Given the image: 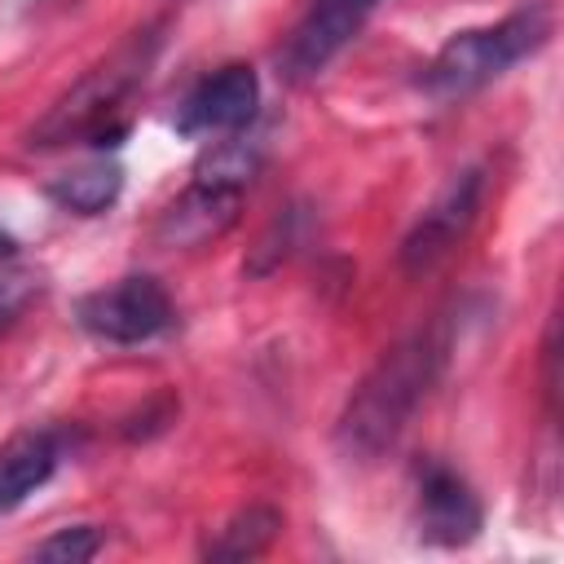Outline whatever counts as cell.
<instances>
[{"label": "cell", "mask_w": 564, "mask_h": 564, "mask_svg": "<svg viewBox=\"0 0 564 564\" xmlns=\"http://www.w3.org/2000/svg\"><path fill=\"white\" fill-rule=\"evenodd\" d=\"M485 167H463L427 207L423 216L410 225V234L401 238V269L410 278L432 273L436 264H445L471 234V225L480 220L485 207Z\"/></svg>", "instance_id": "obj_6"}, {"label": "cell", "mask_w": 564, "mask_h": 564, "mask_svg": "<svg viewBox=\"0 0 564 564\" xmlns=\"http://www.w3.org/2000/svg\"><path fill=\"white\" fill-rule=\"evenodd\" d=\"M264 163V141L251 132L220 137L189 172L185 189L159 212L154 220V242L159 247H207L220 234L234 229L242 216V198Z\"/></svg>", "instance_id": "obj_3"}, {"label": "cell", "mask_w": 564, "mask_h": 564, "mask_svg": "<svg viewBox=\"0 0 564 564\" xmlns=\"http://www.w3.org/2000/svg\"><path fill=\"white\" fill-rule=\"evenodd\" d=\"M414 529L427 546H467L485 529L471 480L445 458H423L414 467Z\"/></svg>", "instance_id": "obj_7"}, {"label": "cell", "mask_w": 564, "mask_h": 564, "mask_svg": "<svg viewBox=\"0 0 564 564\" xmlns=\"http://www.w3.org/2000/svg\"><path fill=\"white\" fill-rule=\"evenodd\" d=\"M44 291V278L35 269H4L0 273V339L18 326V317L31 308V300Z\"/></svg>", "instance_id": "obj_14"}, {"label": "cell", "mask_w": 564, "mask_h": 564, "mask_svg": "<svg viewBox=\"0 0 564 564\" xmlns=\"http://www.w3.org/2000/svg\"><path fill=\"white\" fill-rule=\"evenodd\" d=\"M13 256H18V238L0 225V260H13Z\"/></svg>", "instance_id": "obj_15"}, {"label": "cell", "mask_w": 564, "mask_h": 564, "mask_svg": "<svg viewBox=\"0 0 564 564\" xmlns=\"http://www.w3.org/2000/svg\"><path fill=\"white\" fill-rule=\"evenodd\" d=\"M278 533H282V511L269 502H251L220 524V533L203 546V555L207 560H256L278 542Z\"/></svg>", "instance_id": "obj_12"}, {"label": "cell", "mask_w": 564, "mask_h": 564, "mask_svg": "<svg viewBox=\"0 0 564 564\" xmlns=\"http://www.w3.org/2000/svg\"><path fill=\"white\" fill-rule=\"evenodd\" d=\"M159 53L154 31H137L110 57H101L88 75H79L26 132V145H115L123 137V110L132 93L145 84L150 62Z\"/></svg>", "instance_id": "obj_2"}, {"label": "cell", "mask_w": 564, "mask_h": 564, "mask_svg": "<svg viewBox=\"0 0 564 564\" xmlns=\"http://www.w3.org/2000/svg\"><path fill=\"white\" fill-rule=\"evenodd\" d=\"M375 4L379 0H313L278 48L282 79L304 84V79L322 75L348 48V40L361 31V22L375 13Z\"/></svg>", "instance_id": "obj_9"}, {"label": "cell", "mask_w": 564, "mask_h": 564, "mask_svg": "<svg viewBox=\"0 0 564 564\" xmlns=\"http://www.w3.org/2000/svg\"><path fill=\"white\" fill-rule=\"evenodd\" d=\"M454 344H458V322L449 308L414 326L405 339H397L344 401V414L335 423V445L352 463H370L388 454L441 388L454 361Z\"/></svg>", "instance_id": "obj_1"}, {"label": "cell", "mask_w": 564, "mask_h": 564, "mask_svg": "<svg viewBox=\"0 0 564 564\" xmlns=\"http://www.w3.org/2000/svg\"><path fill=\"white\" fill-rule=\"evenodd\" d=\"M75 322L101 344L132 348V344H150V339L167 335L176 326V304L159 278L128 273L110 286L88 291L75 304Z\"/></svg>", "instance_id": "obj_5"}, {"label": "cell", "mask_w": 564, "mask_h": 564, "mask_svg": "<svg viewBox=\"0 0 564 564\" xmlns=\"http://www.w3.org/2000/svg\"><path fill=\"white\" fill-rule=\"evenodd\" d=\"M101 551V533L93 524H66V529H53L44 542H35V560H62V564H79V560H93Z\"/></svg>", "instance_id": "obj_13"}, {"label": "cell", "mask_w": 564, "mask_h": 564, "mask_svg": "<svg viewBox=\"0 0 564 564\" xmlns=\"http://www.w3.org/2000/svg\"><path fill=\"white\" fill-rule=\"evenodd\" d=\"M551 40V13L542 4L516 9L489 26H471V31H454L436 57L423 70V88L436 101H463L480 88H489L494 79H502L516 62L533 57L538 48H546Z\"/></svg>", "instance_id": "obj_4"}, {"label": "cell", "mask_w": 564, "mask_h": 564, "mask_svg": "<svg viewBox=\"0 0 564 564\" xmlns=\"http://www.w3.org/2000/svg\"><path fill=\"white\" fill-rule=\"evenodd\" d=\"M57 463H62V436L53 427L13 432L0 445V516L18 511L35 489H44Z\"/></svg>", "instance_id": "obj_10"}, {"label": "cell", "mask_w": 564, "mask_h": 564, "mask_svg": "<svg viewBox=\"0 0 564 564\" xmlns=\"http://www.w3.org/2000/svg\"><path fill=\"white\" fill-rule=\"evenodd\" d=\"M256 110H260V75L247 62H225L181 97L172 128L181 137H234L256 123Z\"/></svg>", "instance_id": "obj_8"}, {"label": "cell", "mask_w": 564, "mask_h": 564, "mask_svg": "<svg viewBox=\"0 0 564 564\" xmlns=\"http://www.w3.org/2000/svg\"><path fill=\"white\" fill-rule=\"evenodd\" d=\"M44 194H48L62 212H70V216H101V212H110V207L119 203V194H123V167H119L115 159H93V163H84V167H75V172L53 176V181L44 185Z\"/></svg>", "instance_id": "obj_11"}]
</instances>
